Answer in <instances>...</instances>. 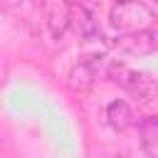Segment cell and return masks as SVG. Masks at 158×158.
<instances>
[{"mask_svg": "<svg viewBox=\"0 0 158 158\" xmlns=\"http://www.w3.org/2000/svg\"><path fill=\"white\" fill-rule=\"evenodd\" d=\"M106 77H109L114 84H118L121 89L131 91L133 96H138V99H143V101H148V99L158 91L156 79H153L151 74L138 72V69H133V67H128V64H123V62H109V64H106Z\"/></svg>", "mask_w": 158, "mask_h": 158, "instance_id": "6da1fadb", "label": "cell"}, {"mask_svg": "<svg viewBox=\"0 0 158 158\" xmlns=\"http://www.w3.org/2000/svg\"><path fill=\"white\" fill-rule=\"evenodd\" d=\"M111 27L118 35H128V32H138V30H148L153 25V15L148 10V5L143 0H126V2H116L111 7Z\"/></svg>", "mask_w": 158, "mask_h": 158, "instance_id": "7a4b0ae2", "label": "cell"}, {"mask_svg": "<svg viewBox=\"0 0 158 158\" xmlns=\"http://www.w3.org/2000/svg\"><path fill=\"white\" fill-rule=\"evenodd\" d=\"M99 79V57H84L79 59L72 69H69V77H67V84L72 91H89Z\"/></svg>", "mask_w": 158, "mask_h": 158, "instance_id": "3957f363", "label": "cell"}, {"mask_svg": "<svg viewBox=\"0 0 158 158\" xmlns=\"http://www.w3.org/2000/svg\"><path fill=\"white\" fill-rule=\"evenodd\" d=\"M116 47L123 49V52H128V54H136V57H146V54L156 52V42H153L151 30H138V32L118 35Z\"/></svg>", "mask_w": 158, "mask_h": 158, "instance_id": "277c9868", "label": "cell"}, {"mask_svg": "<svg viewBox=\"0 0 158 158\" xmlns=\"http://www.w3.org/2000/svg\"><path fill=\"white\" fill-rule=\"evenodd\" d=\"M69 27H72L81 40H91V37H96V32H99V25H96L94 12H91L89 7H84V5L69 7Z\"/></svg>", "mask_w": 158, "mask_h": 158, "instance_id": "5b68a950", "label": "cell"}, {"mask_svg": "<svg viewBox=\"0 0 158 158\" xmlns=\"http://www.w3.org/2000/svg\"><path fill=\"white\" fill-rule=\"evenodd\" d=\"M106 121H109V126L114 131H126V128H131L136 123V116H133V111H131V106L126 101L116 99L106 109Z\"/></svg>", "mask_w": 158, "mask_h": 158, "instance_id": "8992f818", "label": "cell"}, {"mask_svg": "<svg viewBox=\"0 0 158 158\" xmlns=\"http://www.w3.org/2000/svg\"><path fill=\"white\" fill-rule=\"evenodd\" d=\"M141 131V146L146 148V153H151L153 158H158V116H148L141 121L138 126Z\"/></svg>", "mask_w": 158, "mask_h": 158, "instance_id": "52a82bcc", "label": "cell"}, {"mask_svg": "<svg viewBox=\"0 0 158 158\" xmlns=\"http://www.w3.org/2000/svg\"><path fill=\"white\" fill-rule=\"evenodd\" d=\"M47 25H49V32L54 35V37H62L64 32H67V27H69V5H64V7H52L49 10V15H47Z\"/></svg>", "mask_w": 158, "mask_h": 158, "instance_id": "ba28073f", "label": "cell"}, {"mask_svg": "<svg viewBox=\"0 0 158 158\" xmlns=\"http://www.w3.org/2000/svg\"><path fill=\"white\" fill-rule=\"evenodd\" d=\"M146 5H148V10H151V15H153V20H158V0H143Z\"/></svg>", "mask_w": 158, "mask_h": 158, "instance_id": "9c48e42d", "label": "cell"}, {"mask_svg": "<svg viewBox=\"0 0 158 158\" xmlns=\"http://www.w3.org/2000/svg\"><path fill=\"white\" fill-rule=\"evenodd\" d=\"M151 35H153V42H156V49H158V20H153V25L148 27Z\"/></svg>", "mask_w": 158, "mask_h": 158, "instance_id": "30bf717a", "label": "cell"}, {"mask_svg": "<svg viewBox=\"0 0 158 158\" xmlns=\"http://www.w3.org/2000/svg\"><path fill=\"white\" fill-rule=\"evenodd\" d=\"M64 5H69V7H74V5H84V0H62Z\"/></svg>", "mask_w": 158, "mask_h": 158, "instance_id": "8fae6325", "label": "cell"}, {"mask_svg": "<svg viewBox=\"0 0 158 158\" xmlns=\"http://www.w3.org/2000/svg\"><path fill=\"white\" fill-rule=\"evenodd\" d=\"M32 2H35L37 7H42V5H44V0H32Z\"/></svg>", "mask_w": 158, "mask_h": 158, "instance_id": "7c38bea8", "label": "cell"}, {"mask_svg": "<svg viewBox=\"0 0 158 158\" xmlns=\"http://www.w3.org/2000/svg\"><path fill=\"white\" fill-rule=\"evenodd\" d=\"M111 158H128V156H111Z\"/></svg>", "mask_w": 158, "mask_h": 158, "instance_id": "4fadbf2b", "label": "cell"}, {"mask_svg": "<svg viewBox=\"0 0 158 158\" xmlns=\"http://www.w3.org/2000/svg\"><path fill=\"white\" fill-rule=\"evenodd\" d=\"M116 2H126V0H116Z\"/></svg>", "mask_w": 158, "mask_h": 158, "instance_id": "5bb4252c", "label": "cell"}]
</instances>
